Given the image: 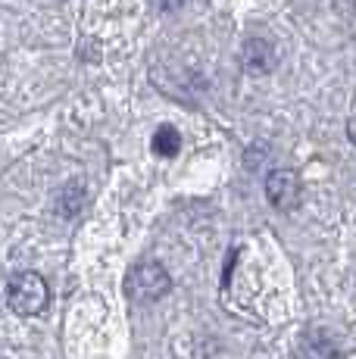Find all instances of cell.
Returning <instances> with one entry per match:
<instances>
[{
	"instance_id": "6da1fadb",
	"label": "cell",
	"mask_w": 356,
	"mask_h": 359,
	"mask_svg": "<svg viewBox=\"0 0 356 359\" xmlns=\"http://www.w3.org/2000/svg\"><path fill=\"white\" fill-rule=\"evenodd\" d=\"M50 291H47V281L38 272H19L10 278L6 285V303L16 316H38L44 313Z\"/></svg>"
},
{
	"instance_id": "7a4b0ae2",
	"label": "cell",
	"mask_w": 356,
	"mask_h": 359,
	"mask_svg": "<svg viewBox=\"0 0 356 359\" xmlns=\"http://www.w3.org/2000/svg\"><path fill=\"white\" fill-rule=\"evenodd\" d=\"M169 287H172L169 272L156 259L135 262V266L128 269L125 291H128V297H135V300H160Z\"/></svg>"
},
{
	"instance_id": "3957f363",
	"label": "cell",
	"mask_w": 356,
	"mask_h": 359,
	"mask_svg": "<svg viewBox=\"0 0 356 359\" xmlns=\"http://www.w3.org/2000/svg\"><path fill=\"white\" fill-rule=\"evenodd\" d=\"M266 194H269L272 206H278L282 212L294 210L300 203V178L287 169H278L266 178Z\"/></svg>"
},
{
	"instance_id": "277c9868",
	"label": "cell",
	"mask_w": 356,
	"mask_h": 359,
	"mask_svg": "<svg viewBox=\"0 0 356 359\" xmlns=\"http://www.w3.org/2000/svg\"><path fill=\"white\" fill-rule=\"evenodd\" d=\"M178 147H182V137H178L175 128H169V126L156 128V135H153V154L156 156H175Z\"/></svg>"
}]
</instances>
